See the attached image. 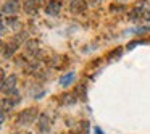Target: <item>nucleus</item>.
<instances>
[{
	"label": "nucleus",
	"mask_w": 150,
	"mask_h": 134,
	"mask_svg": "<svg viewBox=\"0 0 150 134\" xmlns=\"http://www.w3.org/2000/svg\"><path fill=\"white\" fill-rule=\"evenodd\" d=\"M37 116H40L37 108H26L20 113L18 116V124H23V126H28V124L34 123L37 120Z\"/></svg>",
	"instance_id": "f257e3e1"
},
{
	"label": "nucleus",
	"mask_w": 150,
	"mask_h": 134,
	"mask_svg": "<svg viewBox=\"0 0 150 134\" xmlns=\"http://www.w3.org/2000/svg\"><path fill=\"white\" fill-rule=\"evenodd\" d=\"M18 10H20V0H7L4 4V7H2L4 15H8V16L18 13Z\"/></svg>",
	"instance_id": "f03ea898"
},
{
	"label": "nucleus",
	"mask_w": 150,
	"mask_h": 134,
	"mask_svg": "<svg viewBox=\"0 0 150 134\" xmlns=\"http://www.w3.org/2000/svg\"><path fill=\"white\" fill-rule=\"evenodd\" d=\"M62 11V2L60 0H49V4L45 7V13L50 16H57Z\"/></svg>",
	"instance_id": "7ed1b4c3"
},
{
	"label": "nucleus",
	"mask_w": 150,
	"mask_h": 134,
	"mask_svg": "<svg viewBox=\"0 0 150 134\" xmlns=\"http://www.w3.org/2000/svg\"><path fill=\"white\" fill-rule=\"evenodd\" d=\"M86 8H87L86 0H71V4H69V10H71V13H74V15L84 13Z\"/></svg>",
	"instance_id": "20e7f679"
},
{
	"label": "nucleus",
	"mask_w": 150,
	"mask_h": 134,
	"mask_svg": "<svg viewBox=\"0 0 150 134\" xmlns=\"http://www.w3.org/2000/svg\"><path fill=\"white\" fill-rule=\"evenodd\" d=\"M16 81H18V78L15 74H10L5 81H2V92H10V91H13V89H16Z\"/></svg>",
	"instance_id": "39448f33"
},
{
	"label": "nucleus",
	"mask_w": 150,
	"mask_h": 134,
	"mask_svg": "<svg viewBox=\"0 0 150 134\" xmlns=\"http://www.w3.org/2000/svg\"><path fill=\"white\" fill-rule=\"evenodd\" d=\"M16 50H18V44L16 42L4 44V45H2V57H4V58H10Z\"/></svg>",
	"instance_id": "423d86ee"
},
{
	"label": "nucleus",
	"mask_w": 150,
	"mask_h": 134,
	"mask_svg": "<svg viewBox=\"0 0 150 134\" xmlns=\"http://www.w3.org/2000/svg\"><path fill=\"white\" fill-rule=\"evenodd\" d=\"M24 49H26V53L31 57H36L37 53H39V42L37 40H28L26 45H24Z\"/></svg>",
	"instance_id": "0eeeda50"
},
{
	"label": "nucleus",
	"mask_w": 150,
	"mask_h": 134,
	"mask_svg": "<svg viewBox=\"0 0 150 134\" xmlns=\"http://www.w3.org/2000/svg\"><path fill=\"white\" fill-rule=\"evenodd\" d=\"M37 7H39V2H37V0H26V2H24V11H26L28 15H36Z\"/></svg>",
	"instance_id": "6e6552de"
},
{
	"label": "nucleus",
	"mask_w": 150,
	"mask_h": 134,
	"mask_svg": "<svg viewBox=\"0 0 150 134\" xmlns=\"http://www.w3.org/2000/svg\"><path fill=\"white\" fill-rule=\"evenodd\" d=\"M37 126H39V129L42 131V133L49 131V128H50V118L47 116L45 113H42L39 116V123H37Z\"/></svg>",
	"instance_id": "1a4fd4ad"
},
{
	"label": "nucleus",
	"mask_w": 150,
	"mask_h": 134,
	"mask_svg": "<svg viewBox=\"0 0 150 134\" xmlns=\"http://www.w3.org/2000/svg\"><path fill=\"white\" fill-rule=\"evenodd\" d=\"M73 79H74V73L69 71V73H66V74H63L62 78H60V84H62L63 87H68V86L73 84Z\"/></svg>",
	"instance_id": "9d476101"
},
{
	"label": "nucleus",
	"mask_w": 150,
	"mask_h": 134,
	"mask_svg": "<svg viewBox=\"0 0 150 134\" xmlns=\"http://www.w3.org/2000/svg\"><path fill=\"white\" fill-rule=\"evenodd\" d=\"M62 105H73V104H76V95H73V94H63L62 95Z\"/></svg>",
	"instance_id": "9b49d317"
},
{
	"label": "nucleus",
	"mask_w": 150,
	"mask_h": 134,
	"mask_svg": "<svg viewBox=\"0 0 150 134\" xmlns=\"http://www.w3.org/2000/svg\"><path fill=\"white\" fill-rule=\"evenodd\" d=\"M86 94H87V89H86V84H78L74 89V95L79 99H86Z\"/></svg>",
	"instance_id": "f8f14e48"
},
{
	"label": "nucleus",
	"mask_w": 150,
	"mask_h": 134,
	"mask_svg": "<svg viewBox=\"0 0 150 134\" xmlns=\"http://www.w3.org/2000/svg\"><path fill=\"white\" fill-rule=\"evenodd\" d=\"M13 42H16V44L28 42V33H24V31H18V34L15 36V40H13Z\"/></svg>",
	"instance_id": "ddd939ff"
},
{
	"label": "nucleus",
	"mask_w": 150,
	"mask_h": 134,
	"mask_svg": "<svg viewBox=\"0 0 150 134\" xmlns=\"http://www.w3.org/2000/svg\"><path fill=\"white\" fill-rule=\"evenodd\" d=\"M8 24H10L11 28H13L15 31H21V23L18 21V18H15V16H8Z\"/></svg>",
	"instance_id": "4468645a"
},
{
	"label": "nucleus",
	"mask_w": 150,
	"mask_h": 134,
	"mask_svg": "<svg viewBox=\"0 0 150 134\" xmlns=\"http://www.w3.org/2000/svg\"><path fill=\"white\" fill-rule=\"evenodd\" d=\"M139 16H140V10H137V8H134V10L129 13V20L131 21H134L136 18H139Z\"/></svg>",
	"instance_id": "2eb2a0df"
},
{
	"label": "nucleus",
	"mask_w": 150,
	"mask_h": 134,
	"mask_svg": "<svg viewBox=\"0 0 150 134\" xmlns=\"http://www.w3.org/2000/svg\"><path fill=\"white\" fill-rule=\"evenodd\" d=\"M150 31V28H139V29H136V34H145V33H149Z\"/></svg>",
	"instance_id": "dca6fc26"
},
{
	"label": "nucleus",
	"mask_w": 150,
	"mask_h": 134,
	"mask_svg": "<svg viewBox=\"0 0 150 134\" xmlns=\"http://www.w3.org/2000/svg\"><path fill=\"white\" fill-rule=\"evenodd\" d=\"M7 33V26H5V21H2V34Z\"/></svg>",
	"instance_id": "f3484780"
},
{
	"label": "nucleus",
	"mask_w": 150,
	"mask_h": 134,
	"mask_svg": "<svg viewBox=\"0 0 150 134\" xmlns=\"http://www.w3.org/2000/svg\"><path fill=\"white\" fill-rule=\"evenodd\" d=\"M95 134H103V131H102L100 128H95Z\"/></svg>",
	"instance_id": "a211bd4d"
},
{
	"label": "nucleus",
	"mask_w": 150,
	"mask_h": 134,
	"mask_svg": "<svg viewBox=\"0 0 150 134\" xmlns=\"http://www.w3.org/2000/svg\"><path fill=\"white\" fill-rule=\"evenodd\" d=\"M120 2H123V0H120Z\"/></svg>",
	"instance_id": "6ab92c4d"
}]
</instances>
